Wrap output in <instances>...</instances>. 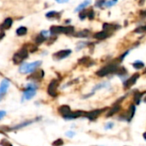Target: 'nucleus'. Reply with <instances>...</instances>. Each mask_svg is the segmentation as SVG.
Returning <instances> with one entry per match:
<instances>
[{
  "label": "nucleus",
  "instance_id": "f257e3e1",
  "mask_svg": "<svg viewBox=\"0 0 146 146\" xmlns=\"http://www.w3.org/2000/svg\"><path fill=\"white\" fill-rule=\"evenodd\" d=\"M50 33L52 35H58V34H65L71 35L74 33V27L72 26H52L50 28Z\"/></svg>",
  "mask_w": 146,
  "mask_h": 146
},
{
  "label": "nucleus",
  "instance_id": "f03ea898",
  "mask_svg": "<svg viewBox=\"0 0 146 146\" xmlns=\"http://www.w3.org/2000/svg\"><path fill=\"white\" fill-rule=\"evenodd\" d=\"M41 65V61H35L33 63H23L19 69L20 73L22 74H27V73H30L34 72L40 65Z\"/></svg>",
  "mask_w": 146,
  "mask_h": 146
},
{
  "label": "nucleus",
  "instance_id": "7ed1b4c3",
  "mask_svg": "<svg viewBox=\"0 0 146 146\" xmlns=\"http://www.w3.org/2000/svg\"><path fill=\"white\" fill-rule=\"evenodd\" d=\"M119 70L118 68V65L117 64H114V63H111L107 65H106L105 67L101 68L100 71H98L96 72V75H98L99 77H105L108 74H111V73H113V72H117Z\"/></svg>",
  "mask_w": 146,
  "mask_h": 146
},
{
  "label": "nucleus",
  "instance_id": "20e7f679",
  "mask_svg": "<svg viewBox=\"0 0 146 146\" xmlns=\"http://www.w3.org/2000/svg\"><path fill=\"white\" fill-rule=\"evenodd\" d=\"M38 86L35 83H29L27 85L26 89L24 90L23 92V99L25 100H30L33 98L35 94H36V90H37Z\"/></svg>",
  "mask_w": 146,
  "mask_h": 146
},
{
  "label": "nucleus",
  "instance_id": "39448f33",
  "mask_svg": "<svg viewBox=\"0 0 146 146\" xmlns=\"http://www.w3.org/2000/svg\"><path fill=\"white\" fill-rule=\"evenodd\" d=\"M28 56V52L27 49L22 48L20 51H18L13 57V61L15 64H20L22 63L25 58H27Z\"/></svg>",
  "mask_w": 146,
  "mask_h": 146
},
{
  "label": "nucleus",
  "instance_id": "423d86ee",
  "mask_svg": "<svg viewBox=\"0 0 146 146\" xmlns=\"http://www.w3.org/2000/svg\"><path fill=\"white\" fill-rule=\"evenodd\" d=\"M58 82L56 79L52 80L51 82L49 83L48 88H47V93L51 96H52V97L57 96V89H58Z\"/></svg>",
  "mask_w": 146,
  "mask_h": 146
},
{
  "label": "nucleus",
  "instance_id": "0eeeda50",
  "mask_svg": "<svg viewBox=\"0 0 146 146\" xmlns=\"http://www.w3.org/2000/svg\"><path fill=\"white\" fill-rule=\"evenodd\" d=\"M71 53V50L70 49H66V50H61V51H58L56 53L53 54V58L57 60H63V58H67L70 54Z\"/></svg>",
  "mask_w": 146,
  "mask_h": 146
},
{
  "label": "nucleus",
  "instance_id": "6e6552de",
  "mask_svg": "<svg viewBox=\"0 0 146 146\" xmlns=\"http://www.w3.org/2000/svg\"><path fill=\"white\" fill-rule=\"evenodd\" d=\"M9 86H10V81L6 78L4 79L1 82V85H0V101L3 99L4 96L6 94Z\"/></svg>",
  "mask_w": 146,
  "mask_h": 146
},
{
  "label": "nucleus",
  "instance_id": "1a4fd4ad",
  "mask_svg": "<svg viewBox=\"0 0 146 146\" xmlns=\"http://www.w3.org/2000/svg\"><path fill=\"white\" fill-rule=\"evenodd\" d=\"M103 109H96V110H93L90 112H88L85 113V117L87 119H89L90 120H96L97 117L101 113Z\"/></svg>",
  "mask_w": 146,
  "mask_h": 146
},
{
  "label": "nucleus",
  "instance_id": "9d476101",
  "mask_svg": "<svg viewBox=\"0 0 146 146\" xmlns=\"http://www.w3.org/2000/svg\"><path fill=\"white\" fill-rule=\"evenodd\" d=\"M138 77H139V74L138 73H136L132 77H131L130 78H128L124 82V88H125V89H129L130 87H132L133 84H135Z\"/></svg>",
  "mask_w": 146,
  "mask_h": 146
},
{
  "label": "nucleus",
  "instance_id": "9b49d317",
  "mask_svg": "<svg viewBox=\"0 0 146 146\" xmlns=\"http://www.w3.org/2000/svg\"><path fill=\"white\" fill-rule=\"evenodd\" d=\"M85 112H82V111H76V112H71L69 115L64 117L65 120H74V119H77V118H79L81 116H85Z\"/></svg>",
  "mask_w": 146,
  "mask_h": 146
},
{
  "label": "nucleus",
  "instance_id": "f8f14e48",
  "mask_svg": "<svg viewBox=\"0 0 146 146\" xmlns=\"http://www.w3.org/2000/svg\"><path fill=\"white\" fill-rule=\"evenodd\" d=\"M58 113L60 114L63 115V117H65L67 115H69L71 113V107L67 105H64V106H61L60 108H58Z\"/></svg>",
  "mask_w": 146,
  "mask_h": 146
},
{
  "label": "nucleus",
  "instance_id": "ddd939ff",
  "mask_svg": "<svg viewBox=\"0 0 146 146\" xmlns=\"http://www.w3.org/2000/svg\"><path fill=\"white\" fill-rule=\"evenodd\" d=\"M44 77V71L42 70H37L34 71V73L30 76L29 79H33V80H41Z\"/></svg>",
  "mask_w": 146,
  "mask_h": 146
},
{
  "label": "nucleus",
  "instance_id": "4468645a",
  "mask_svg": "<svg viewBox=\"0 0 146 146\" xmlns=\"http://www.w3.org/2000/svg\"><path fill=\"white\" fill-rule=\"evenodd\" d=\"M102 27H103V30L109 34L111 32H113L114 30H116V29L119 27V26H115L113 24H109V23H104Z\"/></svg>",
  "mask_w": 146,
  "mask_h": 146
},
{
  "label": "nucleus",
  "instance_id": "2eb2a0df",
  "mask_svg": "<svg viewBox=\"0 0 146 146\" xmlns=\"http://www.w3.org/2000/svg\"><path fill=\"white\" fill-rule=\"evenodd\" d=\"M12 22H13V21H12L11 18H10V17L6 18L5 20V22L1 24V26H0V29H1V30H5V29H9L11 27Z\"/></svg>",
  "mask_w": 146,
  "mask_h": 146
},
{
  "label": "nucleus",
  "instance_id": "dca6fc26",
  "mask_svg": "<svg viewBox=\"0 0 146 146\" xmlns=\"http://www.w3.org/2000/svg\"><path fill=\"white\" fill-rule=\"evenodd\" d=\"M109 35H110L109 33H107V32L103 30V31H101V32H98V33L95 34L94 35V38H96L97 40H105L107 37H109Z\"/></svg>",
  "mask_w": 146,
  "mask_h": 146
},
{
  "label": "nucleus",
  "instance_id": "f3484780",
  "mask_svg": "<svg viewBox=\"0 0 146 146\" xmlns=\"http://www.w3.org/2000/svg\"><path fill=\"white\" fill-rule=\"evenodd\" d=\"M37 120H38V119H37ZM37 120H27V121L22 122V123H21V124H19V125H17V126H16L12 127V128H10V130H17V129H21V128H22V127H25V126H28V125H31L32 123H34V122H35V121H36Z\"/></svg>",
  "mask_w": 146,
  "mask_h": 146
},
{
  "label": "nucleus",
  "instance_id": "a211bd4d",
  "mask_svg": "<svg viewBox=\"0 0 146 146\" xmlns=\"http://www.w3.org/2000/svg\"><path fill=\"white\" fill-rule=\"evenodd\" d=\"M90 4V0H85V1H84L83 3H82L81 5H79L75 9V12L84 10V8H85V7H87V6L89 5Z\"/></svg>",
  "mask_w": 146,
  "mask_h": 146
},
{
  "label": "nucleus",
  "instance_id": "6ab92c4d",
  "mask_svg": "<svg viewBox=\"0 0 146 146\" xmlns=\"http://www.w3.org/2000/svg\"><path fill=\"white\" fill-rule=\"evenodd\" d=\"M108 86V82H101V83H98V84H96L94 88H93V93L95 92V91H96V90H101V89H103V88H107Z\"/></svg>",
  "mask_w": 146,
  "mask_h": 146
},
{
  "label": "nucleus",
  "instance_id": "aec40b11",
  "mask_svg": "<svg viewBox=\"0 0 146 146\" xmlns=\"http://www.w3.org/2000/svg\"><path fill=\"white\" fill-rule=\"evenodd\" d=\"M89 35H90V31L88 30V29H84V30L79 31L77 34H75V36L76 37H87L89 36Z\"/></svg>",
  "mask_w": 146,
  "mask_h": 146
},
{
  "label": "nucleus",
  "instance_id": "412c9836",
  "mask_svg": "<svg viewBox=\"0 0 146 146\" xmlns=\"http://www.w3.org/2000/svg\"><path fill=\"white\" fill-rule=\"evenodd\" d=\"M27 27H20L19 28L16 29V35H19V36H22V35H26L27 34Z\"/></svg>",
  "mask_w": 146,
  "mask_h": 146
},
{
  "label": "nucleus",
  "instance_id": "4be33fe9",
  "mask_svg": "<svg viewBox=\"0 0 146 146\" xmlns=\"http://www.w3.org/2000/svg\"><path fill=\"white\" fill-rule=\"evenodd\" d=\"M120 109V105H115V106L109 111V113L107 114V116H112V115H113L115 113L119 112Z\"/></svg>",
  "mask_w": 146,
  "mask_h": 146
},
{
  "label": "nucleus",
  "instance_id": "5701e85b",
  "mask_svg": "<svg viewBox=\"0 0 146 146\" xmlns=\"http://www.w3.org/2000/svg\"><path fill=\"white\" fill-rule=\"evenodd\" d=\"M132 66L137 69V70H139V69H142L144 67V64L142 62V61H135L133 64H132Z\"/></svg>",
  "mask_w": 146,
  "mask_h": 146
},
{
  "label": "nucleus",
  "instance_id": "b1692460",
  "mask_svg": "<svg viewBox=\"0 0 146 146\" xmlns=\"http://www.w3.org/2000/svg\"><path fill=\"white\" fill-rule=\"evenodd\" d=\"M46 37H45L43 35H39L37 37H36V39H35V42L37 43V44H41L42 42H44L45 41H46Z\"/></svg>",
  "mask_w": 146,
  "mask_h": 146
},
{
  "label": "nucleus",
  "instance_id": "393cba45",
  "mask_svg": "<svg viewBox=\"0 0 146 146\" xmlns=\"http://www.w3.org/2000/svg\"><path fill=\"white\" fill-rule=\"evenodd\" d=\"M56 16H60V14H58V12H56V11H50V12H48V13H46V17H49V18L55 17Z\"/></svg>",
  "mask_w": 146,
  "mask_h": 146
},
{
  "label": "nucleus",
  "instance_id": "a878e982",
  "mask_svg": "<svg viewBox=\"0 0 146 146\" xmlns=\"http://www.w3.org/2000/svg\"><path fill=\"white\" fill-rule=\"evenodd\" d=\"M88 11H89V10H81V12H80V14H79V18H80L81 20L85 19V17L88 16Z\"/></svg>",
  "mask_w": 146,
  "mask_h": 146
},
{
  "label": "nucleus",
  "instance_id": "bb28decb",
  "mask_svg": "<svg viewBox=\"0 0 146 146\" xmlns=\"http://www.w3.org/2000/svg\"><path fill=\"white\" fill-rule=\"evenodd\" d=\"M64 144V141H63V139H61V138H58V139H57L56 141H54L53 143H52V145L53 146H61V145H63Z\"/></svg>",
  "mask_w": 146,
  "mask_h": 146
},
{
  "label": "nucleus",
  "instance_id": "cd10ccee",
  "mask_svg": "<svg viewBox=\"0 0 146 146\" xmlns=\"http://www.w3.org/2000/svg\"><path fill=\"white\" fill-rule=\"evenodd\" d=\"M90 58L89 57H84L82 58H81V60H79V63L80 64H87V63H90Z\"/></svg>",
  "mask_w": 146,
  "mask_h": 146
},
{
  "label": "nucleus",
  "instance_id": "c85d7f7f",
  "mask_svg": "<svg viewBox=\"0 0 146 146\" xmlns=\"http://www.w3.org/2000/svg\"><path fill=\"white\" fill-rule=\"evenodd\" d=\"M106 4V0H97V1L96 2V7H101L103 5H105Z\"/></svg>",
  "mask_w": 146,
  "mask_h": 146
},
{
  "label": "nucleus",
  "instance_id": "c756f323",
  "mask_svg": "<svg viewBox=\"0 0 146 146\" xmlns=\"http://www.w3.org/2000/svg\"><path fill=\"white\" fill-rule=\"evenodd\" d=\"M142 96H143V94H140V93H137V94L135 95V96H134V101H135L136 104H139L140 99H141Z\"/></svg>",
  "mask_w": 146,
  "mask_h": 146
},
{
  "label": "nucleus",
  "instance_id": "7c9ffc66",
  "mask_svg": "<svg viewBox=\"0 0 146 146\" xmlns=\"http://www.w3.org/2000/svg\"><path fill=\"white\" fill-rule=\"evenodd\" d=\"M117 1H118V0H111V1L106 2L105 6H106V7H111V6H113V5H115V4L117 3Z\"/></svg>",
  "mask_w": 146,
  "mask_h": 146
},
{
  "label": "nucleus",
  "instance_id": "2f4dec72",
  "mask_svg": "<svg viewBox=\"0 0 146 146\" xmlns=\"http://www.w3.org/2000/svg\"><path fill=\"white\" fill-rule=\"evenodd\" d=\"M88 45V42H79L78 44H77V50H80L81 48H82V47H84V46H86Z\"/></svg>",
  "mask_w": 146,
  "mask_h": 146
},
{
  "label": "nucleus",
  "instance_id": "473e14b6",
  "mask_svg": "<svg viewBox=\"0 0 146 146\" xmlns=\"http://www.w3.org/2000/svg\"><path fill=\"white\" fill-rule=\"evenodd\" d=\"M136 33H143V32H146V26H143V27H140L138 28H137L135 30Z\"/></svg>",
  "mask_w": 146,
  "mask_h": 146
},
{
  "label": "nucleus",
  "instance_id": "72a5a7b5",
  "mask_svg": "<svg viewBox=\"0 0 146 146\" xmlns=\"http://www.w3.org/2000/svg\"><path fill=\"white\" fill-rule=\"evenodd\" d=\"M88 16H89V18L90 20L94 19V17H95V12H94L93 10H90L88 11Z\"/></svg>",
  "mask_w": 146,
  "mask_h": 146
},
{
  "label": "nucleus",
  "instance_id": "f704fd0d",
  "mask_svg": "<svg viewBox=\"0 0 146 146\" xmlns=\"http://www.w3.org/2000/svg\"><path fill=\"white\" fill-rule=\"evenodd\" d=\"M75 134H76V132H72V131H68V132L65 133V135H66L68 137H72L75 136Z\"/></svg>",
  "mask_w": 146,
  "mask_h": 146
},
{
  "label": "nucleus",
  "instance_id": "c9c22d12",
  "mask_svg": "<svg viewBox=\"0 0 146 146\" xmlns=\"http://www.w3.org/2000/svg\"><path fill=\"white\" fill-rule=\"evenodd\" d=\"M113 123H112V122H109V123H107V124L105 126V129H106V130L111 129V128H113Z\"/></svg>",
  "mask_w": 146,
  "mask_h": 146
},
{
  "label": "nucleus",
  "instance_id": "e433bc0d",
  "mask_svg": "<svg viewBox=\"0 0 146 146\" xmlns=\"http://www.w3.org/2000/svg\"><path fill=\"white\" fill-rule=\"evenodd\" d=\"M5 115H6V112L5 111H0V120H1L2 118H4Z\"/></svg>",
  "mask_w": 146,
  "mask_h": 146
},
{
  "label": "nucleus",
  "instance_id": "4c0bfd02",
  "mask_svg": "<svg viewBox=\"0 0 146 146\" xmlns=\"http://www.w3.org/2000/svg\"><path fill=\"white\" fill-rule=\"evenodd\" d=\"M56 2H58V3H60V4H62V3H66V2H68L69 0H55Z\"/></svg>",
  "mask_w": 146,
  "mask_h": 146
},
{
  "label": "nucleus",
  "instance_id": "58836bf2",
  "mask_svg": "<svg viewBox=\"0 0 146 146\" xmlns=\"http://www.w3.org/2000/svg\"><path fill=\"white\" fill-rule=\"evenodd\" d=\"M3 143H4L3 146H12L10 143H8V142H6V141H3Z\"/></svg>",
  "mask_w": 146,
  "mask_h": 146
},
{
  "label": "nucleus",
  "instance_id": "ea45409f",
  "mask_svg": "<svg viewBox=\"0 0 146 146\" xmlns=\"http://www.w3.org/2000/svg\"><path fill=\"white\" fill-rule=\"evenodd\" d=\"M140 15H141L142 16H146V10H142V11L140 12Z\"/></svg>",
  "mask_w": 146,
  "mask_h": 146
},
{
  "label": "nucleus",
  "instance_id": "a19ab883",
  "mask_svg": "<svg viewBox=\"0 0 146 146\" xmlns=\"http://www.w3.org/2000/svg\"><path fill=\"white\" fill-rule=\"evenodd\" d=\"M144 1H145V0H139V1H138V5H143V3H144Z\"/></svg>",
  "mask_w": 146,
  "mask_h": 146
},
{
  "label": "nucleus",
  "instance_id": "79ce46f5",
  "mask_svg": "<svg viewBox=\"0 0 146 146\" xmlns=\"http://www.w3.org/2000/svg\"><path fill=\"white\" fill-rule=\"evenodd\" d=\"M5 33H0V40H1V39H3L4 37H5Z\"/></svg>",
  "mask_w": 146,
  "mask_h": 146
},
{
  "label": "nucleus",
  "instance_id": "37998d69",
  "mask_svg": "<svg viewBox=\"0 0 146 146\" xmlns=\"http://www.w3.org/2000/svg\"><path fill=\"white\" fill-rule=\"evenodd\" d=\"M143 137H144V139H146V132L143 133Z\"/></svg>",
  "mask_w": 146,
  "mask_h": 146
},
{
  "label": "nucleus",
  "instance_id": "c03bdc74",
  "mask_svg": "<svg viewBox=\"0 0 146 146\" xmlns=\"http://www.w3.org/2000/svg\"><path fill=\"white\" fill-rule=\"evenodd\" d=\"M144 73H146V69H145V71H144Z\"/></svg>",
  "mask_w": 146,
  "mask_h": 146
}]
</instances>
